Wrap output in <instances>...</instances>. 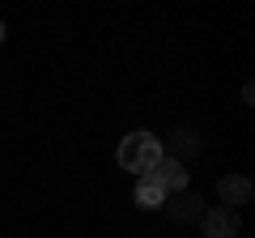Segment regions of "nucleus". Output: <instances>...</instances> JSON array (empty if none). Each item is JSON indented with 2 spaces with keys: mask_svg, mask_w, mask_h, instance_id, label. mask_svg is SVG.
Masks as SVG:
<instances>
[{
  "mask_svg": "<svg viewBox=\"0 0 255 238\" xmlns=\"http://www.w3.org/2000/svg\"><path fill=\"white\" fill-rule=\"evenodd\" d=\"M115 162H119V170H132L140 179V174H149L162 162V140H157L153 132H145V128L128 132V136L119 140V149H115Z\"/></svg>",
  "mask_w": 255,
  "mask_h": 238,
  "instance_id": "f257e3e1",
  "label": "nucleus"
},
{
  "mask_svg": "<svg viewBox=\"0 0 255 238\" xmlns=\"http://www.w3.org/2000/svg\"><path fill=\"white\" fill-rule=\"evenodd\" d=\"M162 153L166 157H174V162H196V157L204 153V136H200V128H191V123H174L170 132H166V145H162Z\"/></svg>",
  "mask_w": 255,
  "mask_h": 238,
  "instance_id": "f03ea898",
  "label": "nucleus"
},
{
  "mask_svg": "<svg viewBox=\"0 0 255 238\" xmlns=\"http://www.w3.org/2000/svg\"><path fill=\"white\" fill-rule=\"evenodd\" d=\"M200 230H204V238H238V230H243V213L226 209V204H213V209H204Z\"/></svg>",
  "mask_w": 255,
  "mask_h": 238,
  "instance_id": "7ed1b4c3",
  "label": "nucleus"
},
{
  "mask_svg": "<svg viewBox=\"0 0 255 238\" xmlns=\"http://www.w3.org/2000/svg\"><path fill=\"white\" fill-rule=\"evenodd\" d=\"M166 217L174 221V226H191V221H200L204 217V196L200 192H174V196H166Z\"/></svg>",
  "mask_w": 255,
  "mask_h": 238,
  "instance_id": "20e7f679",
  "label": "nucleus"
},
{
  "mask_svg": "<svg viewBox=\"0 0 255 238\" xmlns=\"http://www.w3.org/2000/svg\"><path fill=\"white\" fill-rule=\"evenodd\" d=\"M217 196H221V204L226 209H243V204H251V196H255V183L247 179V174H221L217 179Z\"/></svg>",
  "mask_w": 255,
  "mask_h": 238,
  "instance_id": "39448f33",
  "label": "nucleus"
},
{
  "mask_svg": "<svg viewBox=\"0 0 255 238\" xmlns=\"http://www.w3.org/2000/svg\"><path fill=\"white\" fill-rule=\"evenodd\" d=\"M149 174H153V179H157V183H162L170 196H174V192H187V179H191V174H187V166H183V162H174V157H166V153H162V162H157Z\"/></svg>",
  "mask_w": 255,
  "mask_h": 238,
  "instance_id": "423d86ee",
  "label": "nucleus"
},
{
  "mask_svg": "<svg viewBox=\"0 0 255 238\" xmlns=\"http://www.w3.org/2000/svg\"><path fill=\"white\" fill-rule=\"evenodd\" d=\"M166 196H170V192L157 183L153 174H140V179H136V196H132V200H136V209L153 213V209H162V204H166Z\"/></svg>",
  "mask_w": 255,
  "mask_h": 238,
  "instance_id": "0eeeda50",
  "label": "nucleus"
},
{
  "mask_svg": "<svg viewBox=\"0 0 255 238\" xmlns=\"http://www.w3.org/2000/svg\"><path fill=\"white\" fill-rule=\"evenodd\" d=\"M243 107H255V85H251V81L243 85Z\"/></svg>",
  "mask_w": 255,
  "mask_h": 238,
  "instance_id": "6e6552de",
  "label": "nucleus"
},
{
  "mask_svg": "<svg viewBox=\"0 0 255 238\" xmlns=\"http://www.w3.org/2000/svg\"><path fill=\"white\" fill-rule=\"evenodd\" d=\"M4 38H9V30H4V21H0V43H4Z\"/></svg>",
  "mask_w": 255,
  "mask_h": 238,
  "instance_id": "1a4fd4ad",
  "label": "nucleus"
}]
</instances>
